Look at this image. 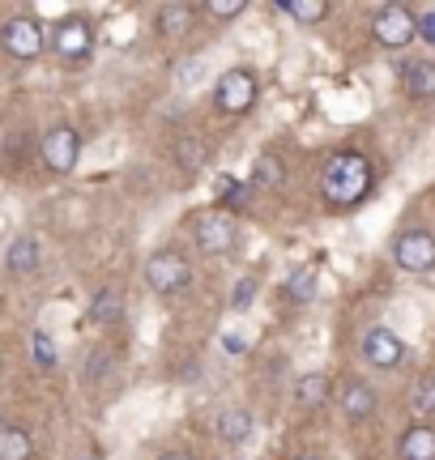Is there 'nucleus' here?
<instances>
[{"instance_id":"obj_22","label":"nucleus","mask_w":435,"mask_h":460,"mask_svg":"<svg viewBox=\"0 0 435 460\" xmlns=\"http://www.w3.org/2000/svg\"><path fill=\"white\" fill-rule=\"evenodd\" d=\"M218 200L226 205V209H248V200H252V183H239L231 180V175H218Z\"/></svg>"},{"instance_id":"obj_19","label":"nucleus","mask_w":435,"mask_h":460,"mask_svg":"<svg viewBox=\"0 0 435 460\" xmlns=\"http://www.w3.org/2000/svg\"><path fill=\"white\" fill-rule=\"evenodd\" d=\"M312 295H316V269L312 264H295L290 278H286V298L290 303H312Z\"/></svg>"},{"instance_id":"obj_21","label":"nucleus","mask_w":435,"mask_h":460,"mask_svg":"<svg viewBox=\"0 0 435 460\" xmlns=\"http://www.w3.org/2000/svg\"><path fill=\"white\" fill-rule=\"evenodd\" d=\"M120 315H124L120 290H99V295L90 298V320H94V324H116Z\"/></svg>"},{"instance_id":"obj_31","label":"nucleus","mask_w":435,"mask_h":460,"mask_svg":"<svg viewBox=\"0 0 435 460\" xmlns=\"http://www.w3.org/2000/svg\"><path fill=\"white\" fill-rule=\"evenodd\" d=\"M299 460H320V456H299Z\"/></svg>"},{"instance_id":"obj_12","label":"nucleus","mask_w":435,"mask_h":460,"mask_svg":"<svg viewBox=\"0 0 435 460\" xmlns=\"http://www.w3.org/2000/svg\"><path fill=\"white\" fill-rule=\"evenodd\" d=\"M376 410H380V396H376V388L368 379H346L342 384V413L351 422H368Z\"/></svg>"},{"instance_id":"obj_4","label":"nucleus","mask_w":435,"mask_h":460,"mask_svg":"<svg viewBox=\"0 0 435 460\" xmlns=\"http://www.w3.org/2000/svg\"><path fill=\"white\" fill-rule=\"evenodd\" d=\"M51 51L65 60V65H85L94 56V26L85 17L68 13L51 26Z\"/></svg>"},{"instance_id":"obj_23","label":"nucleus","mask_w":435,"mask_h":460,"mask_svg":"<svg viewBox=\"0 0 435 460\" xmlns=\"http://www.w3.org/2000/svg\"><path fill=\"white\" fill-rule=\"evenodd\" d=\"M192 4H167L163 13H158V31L163 34H184L188 31V22H192Z\"/></svg>"},{"instance_id":"obj_1","label":"nucleus","mask_w":435,"mask_h":460,"mask_svg":"<svg viewBox=\"0 0 435 460\" xmlns=\"http://www.w3.org/2000/svg\"><path fill=\"white\" fill-rule=\"evenodd\" d=\"M371 188H376V166L359 149L333 154L320 171V197H324L329 209H359L371 197Z\"/></svg>"},{"instance_id":"obj_27","label":"nucleus","mask_w":435,"mask_h":460,"mask_svg":"<svg viewBox=\"0 0 435 460\" xmlns=\"http://www.w3.org/2000/svg\"><path fill=\"white\" fill-rule=\"evenodd\" d=\"M252 298H256V278L235 281V290H231V307H235V312H248Z\"/></svg>"},{"instance_id":"obj_15","label":"nucleus","mask_w":435,"mask_h":460,"mask_svg":"<svg viewBox=\"0 0 435 460\" xmlns=\"http://www.w3.org/2000/svg\"><path fill=\"white\" fill-rule=\"evenodd\" d=\"M252 430H256V418L244 405H226V410L218 413V439L222 444H248Z\"/></svg>"},{"instance_id":"obj_3","label":"nucleus","mask_w":435,"mask_h":460,"mask_svg":"<svg viewBox=\"0 0 435 460\" xmlns=\"http://www.w3.org/2000/svg\"><path fill=\"white\" fill-rule=\"evenodd\" d=\"M261 99V90H256V73L252 68H226L214 85V107L222 115H248Z\"/></svg>"},{"instance_id":"obj_6","label":"nucleus","mask_w":435,"mask_h":460,"mask_svg":"<svg viewBox=\"0 0 435 460\" xmlns=\"http://www.w3.org/2000/svg\"><path fill=\"white\" fill-rule=\"evenodd\" d=\"M371 39L388 51H402L419 39V13H410L405 4H385L371 17Z\"/></svg>"},{"instance_id":"obj_25","label":"nucleus","mask_w":435,"mask_h":460,"mask_svg":"<svg viewBox=\"0 0 435 460\" xmlns=\"http://www.w3.org/2000/svg\"><path fill=\"white\" fill-rule=\"evenodd\" d=\"M31 358L43 367V371H51L56 367V341H51V332H31Z\"/></svg>"},{"instance_id":"obj_24","label":"nucleus","mask_w":435,"mask_h":460,"mask_svg":"<svg viewBox=\"0 0 435 460\" xmlns=\"http://www.w3.org/2000/svg\"><path fill=\"white\" fill-rule=\"evenodd\" d=\"M410 405L419 413H435V376H419L410 388Z\"/></svg>"},{"instance_id":"obj_29","label":"nucleus","mask_w":435,"mask_h":460,"mask_svg":"<svg viewBox=\"0 0 435 460\" xmlns=\"http://www.w3.org/2000/svg\"><path fill=\"white\" fill-rule=\"evenodd\" d=\"M226 349H231V354H244V349H248V341H244V337H235V332H226Z\"/></svg>"},{"instance_id":"obj_17","label":"nucleus","mask_w":435,"mask_h":460,"mask_svg":"<svg viewBox=\"0 0 435 460\" xmlns=\"http://www.w3.org/2000/svg\"><path fill=\"white\" fill-rule=\"evenodd\" d=\"M34 456V435L17 422L0 427V460H31Z\"/></svg>"},{"instance_id":"obj_9","label":"nucleus","mask_w":435,"mask_h":460,"mask_svg":"<svg viewBox=\"0 0 435 460\" xmlns=\"http://www.w3.org/2000/svg\"><path fill=\"white\" fill-rule=\"evenodd\" d=\"M192 243L201 256H226L239 243V222L231 214H205L192 222Z\"/></svg>"},{"instance_id":"obj_7","label":"nucleus","mask_w":435,"mask_h":460,"mask_svg":"<svg viewBox=\"0 0 435 460\" xmlns=\"http://www.w3.org/2000/svg\"><path fill=\"white\" fill-rule=\"evenodd\" d=\"M39 158L48 171L56 175H68L77 158H82V132L73 128V124H56V128L43 132V141H39Z\"/></svg>"},{"instance_id":"obj_2","label":"nucleus","mask_w":435,"mask_h":460,"mask_svg":"<svg viewBox=\"0 0 435 460\" xmlns=\"http://www.w3.org/2000/svg\"><path fill=\"white\" fill-rule=\"evenodd\" d=\"M48 43L51 39L43 31V22L31 13H17L0 26V48H4V56H13V60H39Z\"/></svg>"},{"instance_id":"obj_13","label":"nucleus","mask_w":435,"mask_h":460,"mask_svg":"<svg viewBox=\"0 0 435 460\" xmlns=\"http://www.w3.org/2000/svg\"><path fill=\"white\" fill-rule=\"evenodd\" d=\"M39 261H43V252H39V239H34V234H17V239H9V247H4V269H9L13 278L39 273Z\"/></svg>"},{"instance_id":"obj_18","label":"nucleus","mask_w":435,"mask_h":460,"mask_svg":"<svg viewBox=\"0 0 435 460\" xmlns=\"http://www.w3.org/2000/svg\"><path fill=\"white\" fill-rule=\"evenodd\" d=\"M278 9L286 17H295L299 26H316V22H324V17L333 13L329 0H278Z\"/></svg>"},{"instance_id":"obj_30","label":"nucleus","mask_w":435,"mask_h":460,"mask_svg":"<svg viewBox=\"0 0 435 460\" xmlns=\"http://www.w3.org/2000/svg\"><path fill=\"white\" fill-rule=\"evenodd\" d=\"M158 460H192L188 452H167V456H158Z\"/></svg>"},{"instance_id":"obj_5","label":"nucleus","mask_w":435,"mask_h":460,"mask_svg":"<svg viewBox=\"0 0 435 460\" xmlns=\"http://www.w3.org/2000/svg\"><path fill=\"white\" fill-rule=\"evenodd\" d=\"M146 281H150L154 295H180V290H188V281H192V264H188L184 252L163 247V252H154L150 261H146Z\"/></svg>"},{"instance_id":"obj_26","label":"nucleus","mask_w":435,"mask_h":460,"mask_svg":"<svg viewBox=\"0 0 435 460\" xmlns=\"http://www.w3.org/2000/svg\"><path fill=\"white\" fill-rule=\"evenodd\" d=\"M248 0H205V13L218 17V22H231V17H244Z\"/></svg>"},{"instance_id":"obj_10","label":"nucleus","mask_w":435,"mask_h":460,"mask_svg":"<svg viewBox=\"0 0 435 460\" xmlns=\"http://www.w3.org/2000/svg\"><path fill=\"white\" fill-rule=\"evenodd\" d=\"M363 362L376 367V371H393V367L405 362V341L393 329L376 324V329L363 332Z\"/></svg>"},{"instance_id":"obj_28","label":"nucleus","mask_w":435,"mask_h":460,"mask_svg":"<svg viewBox=\"0 0 435 460\" xmlns=\"http://www.w3.org/2000/svg\"><path fill=\"white\" fill-rule=\"evenodd\" d=\"M419 39H422V43H431V48H435V9H427V13H419Z\"/></svg>"},{"instance_id":"obj_14","label":"nucleus","mask_w":435,"mask_h":460,"mask_svg":"<svg viewBox=\"0 0 435 460\" xmlns=\"http://www.w3.org/2000/svg\"><path fill=\"white\" fill-rule=\"evenodd\" d=\"M397 456L402 460H435V427L431 422H414L397 435Z\"/></svg>"},{"instance_id":"obj_20","label":"nucleus","mask_w":435,"mask_h":460,"mask_svg":"<svg viewBox=\"0 0 435 460\" xmlns=\"http://www.w3.org/2000/svg\"><path fill=\"white\" fill-rule=\"evenodd\" d=\"M282 183H286L282 158H273V154H261V158L252 163V188H282Z\"/></svg>"},{"instance_id":"obj_8","label":"nucleus","mask_w":435,"mask_h":460,"mask_svg":"<svg viewBox=\"0 0 435 460\" xmlns=\"http://www.w3.org/2000/svg\"><path fill=\"white\" fill-rule=\"evenodd\" d=\"M393 261L405 273H431L435 269V234L427 226H410L393 239Z\"/></svg>"},{"instance_id":"obj_11","label":"nucleus","mask_w":435,"mask_h":460,"mask_svg":"<svg viewBox=\"0 0 435 460\" xmlns=\"http://www.w3.org/2000/svg\"><path fill=\"white\" fill-rule=\"evenodd\" d=\"M397 82H402L405 99L414 102L435 99V60H405V65H397Z\"/></svg>"},{"instance_id":"obj_16","label":"nucleus","mask_w":435,"mask_h":460,"mask_svg":"<svg viewBox=\"0 0 435 460\" xmlns=\"http://www.w3.org/2000/svg\"><path fill=\"white\" fill-rule=\"evenodd\" d=\"M329 393H333V379L324 376V371H307V376L295 379V405H303V410L329 405Z\"/></svg>"}]
</instances>
